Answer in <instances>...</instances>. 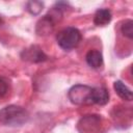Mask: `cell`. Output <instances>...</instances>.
I'll list each match as a JSON object with an SVG mask.
<instances>
[{
  "instance_id": "obj_1",
  "label": "cell",
  "mask_w": 133,
  "mask_h": 133,
  "mask_svg": "<svg viewBox=\"0 0 133 133\" xmlns=\"http://www.w3.org/2000/svg\"><path fill=\"white\" fill-rule=\"evenodd\" d=\"M29 118L27 110L21 106L9 105L0 110V123L6 126H21Z\"/></svg>"
},
{
  "instance_id": "obj_2",
  "label": "cell",
  "mask_w": 133,
  "mask_h": 133,
  "mask_svg": "<svg viewBox=\"0 0 133 133\" xmlns=\"http://www.w3.org/2000/svg\"><path fill=\"white\" fill-rule=\"evenodd\" d=\"M56 41L62 49L70 50L78 46L81 41V33L75 27H66L58 32Z\"/></svg>"
},
{
  "instance_id": "obj_3",
  "label": "cell",
  "mask_w": 133,
  "mask_h": 133,
  "mask_svg": "<svg viewBox=\"0 0 133 133\" xmlns=\"http://www.w3.org/2000/svg\"><path fill=\"white\" fill-rule=\"evenodd\" d=\"M91 90L92 88L87 85L77 84L69 90V99L76 105H88L91 104Z\"/></svg>"
},
{
  "instance_id": "obj_4",
  "label": "cell",
  "mask_w": 133,
  "mask_h": 133,
  "mask_svg": "<svg viewBox=\"0 0 133 133\" xmlns=\"http://www.w3.org/2000/svg\"><path fill=\"white\" fill-rule=\"evenodd\" d=\"M100 128L101 117L99 115H86L78 124V129L81 133H99Z\"/></svg>"
},
{
  "instance_id": "obj_5",
  "label": "cell",
  "mask_w": 133,
  "mask_h": 133,
  "mask_svg": "<svg viewBox=\"0 0 133 133\" xmlns=\"http://www.w3.org/2000/svg\"><path fill=\"white\" fill-rule=\"evenodd\" d=\"M22 58L24 60L30 61V62H42L47 60V55L42 51V49L38 46H31L27 49H25L22 54Z\"/></svg>"
},
{
  "instance_id": "obj_6",
  "label": "cell",
  "mask_w": 133,
  "mask_h": 133,
  "mask_svg": "<svg viewBox=\"0 0 133 133\" xmlns=\"http://www.w3.org/2000/svg\"><path fill=\"white\" fill-rule=\"evenodd\" d=\"M55 23L56 22L49 15L44 16L36 24V33L38 35H47V34H49L54 29Z\"/></svg>"
},
{
  "instance_id": "obj_7",
  "label": "cell",
  "mask_w": 133,
  "mask_h": 133,
  "mask_svg": "<svg viewBox=\"0 0 133 133\" xmlns=\"http://www.w3.org/2000/svg\"><path fill=\"white\" fill-rule=\"evenodd\" d=\"M109 101V94L104 87H95L91 90V104L105 105Z\"/></svg>"
},
{
  "instance_id": "obj_8",
  "label": "cell",
  "mask_w": 133,
  "mask_h": 133,
  "mask_svg": "<svg viewBox=\"0 0 133 133\" xmlns=\"http://www.w3.org/2000/svg\"><path fill=\"white\" fill-rule=\"evenodd\" d=\"M85 59H86V62L89 66L94 68V69H97V68H100L103 63V56H102V53L98 50H89L85 56Z\"/></svg>"
},
{
  "instance_id": "obj_9",
  "label": "cell",
  "mask_w": 133,
  "mask_h": 133,
  "mask_svg": "<svg viewBox=\"0 0 133 133\" xmlns=\"http://www.w3.org/2000/svg\"><path fill=\"white\" fill-rule=\"evenodd\" d=\"M111 11L107 8H101L96 11L94 22L97 26H105L111 21Z\"/></svg>"
},
{
  "instance_id": "obj_10",
  "label": "cell",
  "mask_w": 133,
  "mask_h": 133,
  "mask_svg": "<svg viewBox=\"0 0 133 133\" xmlns=\"http://www.w3.org/2000/svg\"><path fill=\"white\" fill-rule=\"evenodd\" d=\"M113 87H114V90L116 91V94L123 99V100H126V101H131L132 98H133V95H132V91L130 88H128L122 81H115L114 84H113Z\"/></svg>"
},
{
  "instance_id": "obj_11",
  "label": "cell",
  "mask_w": 133,
  "mask_h": 133,
  "mask_svg": "<svg viewBox=\"0 0 133 133\" xmlns=\"http://www.w3.org/2000/svg\"><path fill=\"white\" fill-rule=\"evenodd\" d=\"M27 10L31 14V15H38L44 7V3L41 1H29L27 2Z\"/></svg>"
},
{
  "instance_id": "obj_12",
  "label": "cell",
  "mask_w": 133,
  "mask_h": 133,
  "mask_svg": "<svg viewBox=\"0 0 133 133\" xmlns=\"http://www.w3.org/2000/svg\"><path fill=\"white\" fill-rule=\"evenodd\" d=\"M122 32L125 36L129 38L133 37V21L132 20L125 21V23L122 25Z\"/></svg>"
},
{
  "instance_id": "obj_13",
  "label": "cell",
  "mask_w": 133,
  "mask_h": 133,
  "mask_svg": "<svg viewBox=\"0 0 133 133\" xmlns=\"http://www.w3.org/2000/svg\"><path fill=\"white\" fill-rule=\"evenodd\" d=\"M7 90H8L7 82H6L4 79L0 78V99H1V98H3V97L6 95Z\"/></svg>"
},
{
  "instance_id": "obj_14",
  "label": "cell",
  "mask_w": 133,
  "mask_h": 133,
  "mask_svg": "<svg viewBox=\"0 0 133 133\" xmlns=\"http://www.w3.org/2000/svg\"><path fill=\"white\" fill-rule=\"evenodd\" d=\"M2 23H3V20H2V17H1V16H0V25H1V24H2Z\"/></svg>"
}]
</instances>
